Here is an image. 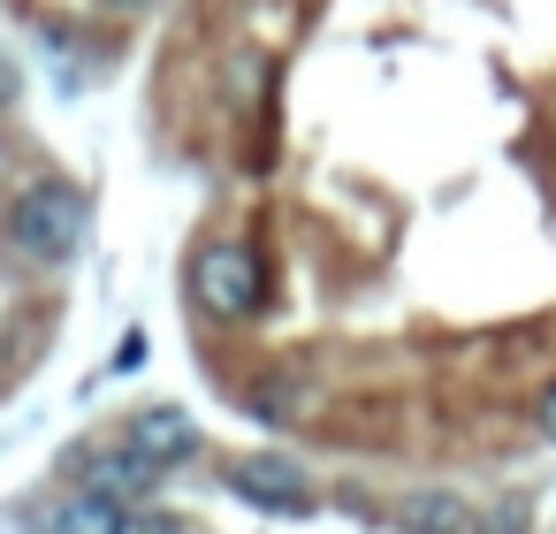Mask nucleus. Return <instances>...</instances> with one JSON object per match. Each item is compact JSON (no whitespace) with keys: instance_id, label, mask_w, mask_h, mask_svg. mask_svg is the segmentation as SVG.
Returning a JSON list of instances; mask_svg holds the SVG:
<instances>
[{"instance_id":"1","label":"nucleus","mask_w":556,"mask_h":534,"mask_svg":"<svg viewBox=\"0 0 556 534\" xmlns=\"http://www.w3.org/2000/svg\"><path fill=\"white\" fill-rule=\"evenodd\" d=\"M85 229H92V207H85V191L62 184V176L24 184L16 207H9V245H16V260H31V268H62V260H77Z\"/></svg>"},{"instance_id":"2","label":"nucleus","mask_w":556,"mask_h":534,"mask_svg":"<svg viewBox=\"0 0 556 534\" xmlns=\"http://www.w3.org/2000/svg\"><path fill=\"white\" fill-rule=\"evenodd\" d=\"M184 283H191V306H199L206 321H252V313L267 306V260H260L244 237L199 245Z\"/></svg>"},{"instance_id":"3","label":"nucleus","mask_w":556,"mask_h":534,"mask_svg":"<svg viewBox=\"0 0 556 534\" xmlns=\"http://www.w3.org/2000/svg\"><path fill=\"white\" fill-rule=\"evenodd\" d=\"M229 496H237V504H260V511H290V519H305V511L320 504L313 473H305L298 458H282V450H244V458L229 465Z\"/></svg>"},{"instance_id":"4","label":"nucleus","mask_w":556,"mask_h":534,"mask_svg":"<svg viewBox=\"0 0 556 534\" xmlns=\"http://www.w3.org/2000/svg\"><path fill=\"white\" fill-rule=\"evenodd\" d=\"M62 473H70L77 488H92V496H115V504H138V496L161 481V465H153V458H138L123 435H115L108 450H92V443H85V450H70V458H62Z\"/></svg>"},{"instance_id":"5","label":"nucleus","mask_w":556,"mask_h":534,"mask_svg":"<svg viewBox=\"0 0 556 534\" xmlns=\"http://www.w3.org/2000/svg\"><path fill=\"white\" fill-rule=\"evenodd\" d=\"M123 443L168 473V465H184V458L199 450V420H191L184 405H146V412H130V420H123Z\"/></svg>"},{"instance_id":"6","label":"nucleus","mask_w":556,"mask_h":534,"mask_svg":"<svg viewBox=\"0 0 556 534\" xmlns=\"http://www.w3.org/2000/svg\"><path fill=\"white\" fill-rule=\"evenodd\" d=\"M389 526H396V534H465L472 511H465L457 488H404L396 511H389Z\"/></svg>"},{"instance_id":"7","label":"nucleus","mask_w":556,"mask_h":534,"mask_svg":"<svg viewBox=\"0 0 556 534\" xmlns=\"http://www.w3.org/2000/svg\"><path fill=\"white\" fill-rule=\"evenodd\" d=\"M123 511L130 504H115V496H92V488H77V496H62V504H47L31 526L39 534H115L123 526Z\"/></svg>"},{"instance_id":"8","label":"nucleus","mask_w":556,"mask_h":534,"mask_svg":"<svg viewBox=\"0 0 556 534\" xmlns=\"http://www.w3.org/2000/svg\"><path fill=\"white\" fill-rule=\"evenodd\" d=\"M526 526H533V496H526V488H503L465 534H526Z\"/></svg>"},{"instance_id":"9","label":"nucleus","mask_w":556,"mask_h":534,"mask_svg":"<svg viewBox=\"0 0 556 534\" xmlns=\"http://www.w3.org/2000/svg\"><path fill=\"white\" fill-rule=\"evenodd\" d=\"M115 534H184V519H176V511H146V504H130Z\"/></svg>"},{"instance_id":"10","label":"nucleus","mask_w":556,"mask_h":534,"mask_svg":"<svg viewBox=\"0 0 556 534\" xmlns=\"http://www.w3.org/2000/svg\"><path fill=\"white\" fill-rule=\"evenodd\" d=\"M138 359H146V328H130V336L115 344V374H138Z\"/></svg>"},{"instance_id":"11","label":"nucleus","mask_w":556,"mask_h":534,"mask_svg":"<svg viewBox=\"0 0 556 534\" xmlns=\"http://www.w3.org/2000/svg\"><path fill=\"white\" fill-rule=\"evenodd\" d=\"M16 92H24V70H16V62H9V54H0V108H9V100H16Z\"/></svg>"},{"instance_id":"12","label":"nucleus","mask_w":556,"mask_h":534,"mask_svg":"<svg viewBox=\"0 0 556 534\" xmlns=\"http://www.w3.org/2000/svg\"><path fill=\"white\" fill-rule=\"evenodd\" d=\"M541 435H548V443H556V382H548V389H541Z\"/></svg>"},{"instance_id":"13","label":"nucleus","mask_w":556,"mask_h":534,"mask_svg":"<svg viewBox=\"0 0 556 534\" xmlns=\"http://www.w3.org/2000/svg\"><path fill=\"white\" fill-rule=\"evenodd\" d=\"M108 9H153V0H108Z\"/></svg>"}]
</instances>
